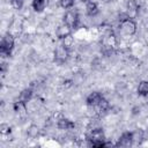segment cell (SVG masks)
<instances>
[{"label":"cell","mask_w":148,"mask_h":148,"mask_svg":"<svg viewBox=\"0 0 148 148\" xmlns=\"http://www.w3.org/2000/svg\"><path fill=\"white\" fill-rule=\"evenodd\" d=\"M102 97H103V96H102L101 92L94 91V92H91V94L88 95L86 102H87V104H88L89 106H96V105L98 104V102L102 99Z\"/></svg>","instance_id":"obj_7"},{"label":"cell","mask_w":148,"mask_h":148,"mask_svg":"<svg viewBox=\"0 0 148 148\" xmlns=\"http://www.w3.org/2000/svg\"><path fill=\"white\" fill-rule=\"evenodd\" d=\"M10 131H12V127H10L8 124L3 123V124H1V125H0V133H1L2 135L9 134V133H10Z\"/></svg>","instance_id":"obj_21"},{"label":"cell","mask_w":148,"mask_h":148,"mask_svg":"<svg viewBox=\"0 0 148 148\" xmlns=\"http://www.w3.org/2000/svg\"><path fill=\"white\" fill-rule=\"evenodd\" d=\"M87 141L90 147H105V134L103 128L96 127L87 134Z\"/></svg>","instance_id":"obj_1"},{"label":"cell","mask_w":148,"mask_h":148,"mask_svg":"<svg viewBox=\"0 0 148 148\" xmlns=\"http://www.w3.org/2000/svg\"><path fill=\"white\" fill-rule=\"evenodd\" d=\"M32 89L31 88H25V89H23L21 92H20V95H18V101H22V102H24V103H28L31 98H32Z\"/></svg>","instance_id":"obj_13"},{"label":"cell","mask_w":148,"mask_h":148,"mask_svg":"<svg viewBox=\"0 0 148 148\" xmlns=\"http://www.w3.org/2000/svg\"><path fill=\"white\" fill-rule=\"evenodd\" d=\"M132 145H133L132 132H125L118 139V142L116 143V147H130Z\"/></svg>","instance_id":"obj_6"},{"label":"cell","mask_w":148,"mask_h":148,"mask_svg":"<svg viewBox=\"0 0 148 148\" xmlns=\"http://www.w3.org/2000/svg\"><path fill=\"white\" fill-rule=\"evenodd\" d=\"M28 136H30V138H36L37 135H38V133H39V128H38V126L37 125H31L29 128H28Z\"/></svg>","instance_id":"obj_19"},{"label":"cell","mask_w":148,"mask_h":148,"mask_svg":"<svg viewBox=\"0 0 148 148\" xmlns=\"http://www.w3.org/2000/svg\"><path fill=\"white\" fill-rule=\"evenodd\" d=\"M23 1L24 0H10V3L15 9H21L23 6Z\"/></svg>","instance_id":"obj_22"},{"label":"cell","mask_w":148,"mask_h":148,"mask_svg":"<svg viewBox=\"0 0 148 148\" xmlns=\"http://www.w3.org/2000/svg\"><path fill=\"white\" fill-rule=\"evenodd\" d=\"M69 57V49L64 46L62 44L60 46H58L54 51V61L58 64H64L67 61Z\"/></svg>","instance_id":"obj_5"},{"label":"cell","mask_w":148,"mask_h":148,"mask_svg":"<svg viewBox=\"0 0 148 148\" xmlns=\"http://www.w3.org/2000/svg\"><path fill=\"white\" fill-rule=\"evenodd\" d=\"M71 34H72V29L65 23L57 28V36H58L59 39H62V38H65L66 36H68Z\"/></svg>","instance_id":"obj_10"},{"label":"cell","mask_w":148,"mask_h":148,"mask_svg":"<svg viewBox=\"0 0 148 148\" xmlns=\"http://www.w3.org/2000/svg\"><path fill=\"white\" fill-rule=\"evenodd\" d=\"M14 45H15L14 37H13L10 34H6V35L2 37L1 43H0V54H1L2 57H8V56H10L12 50L14 49Z\"/></svg>","instance_id":"obj_2"},{"label":"cell","mask_w":148,"mask_h":148,"mask_svg":"<svg viewBox=\"0 0 148 148\" xmlns=\"http://www.w3.org/2000/svg\"><path fill=\"white\" fill-rule=\"evenodd\" d=\"M61 40H62V45L66 46V47H68V49H71V47L73 46V44H74V37L72 36V34L68 35V36H66V37L62 38Z\"/></svg>","instance_id":"obj_18"},{"label":"cell","mask_w":148,"mask_h":148,"mask_svg":"<svg viewBox=\"0 0 148 148\" xmlns=\"http://www.w3.org/2000/svg\"><path fill=\"white\" fill-rule=\"evenodd\" d=\"M64 23L67 24L72 30L75 29L79 24V14L76 10H67L64 15Z\"/></svg>","instance_id":"obj_4"},{"label":"cell","mask_w":148,"mask_h":148,"mask_svg":"<svg viewBox=\"0 0 148 148\" xmlns=\"http://www.w3.org/2000/svg\"><path fill=\"white\" fill-rule=\"evenodd\" d=\"M95 108L98 110V112L105 113V112L110 109V103H109V101H108V99H105L104 97H102V99L98 102V104H97Z\"/></svg>","instance_id":"obj_14"},{"label":"cell","mask_w":148,"mask_h":148,"mask_svg":"<svg viewBox=\"0 0 148 148\" xmlns=\"http://www.w3.org/2000/svg\"><path fill=\"white\" fill-rule=\"evenodd\" d=\"M57 127H58L59 130L67 131V130L74 128V127H75V124H74L72 120L67 119V118H60V119L58 120V123H57Z\"/></svg>","instance_id":"obj_8"},{"label":"cell","mask_w":148,"mask_h":148,"mask_svg":"<svg viewBox=\"0 0 148 148\" xmlns=\"http://www.w3.org/2000/svg\"><path fill=\"white\" fill-rule=\"evenodd\" d=\"M80 1H82V2H88V0H80Z\"/></svg>","instance_id":"obj_24"},{"label":"cell","mask_w":148,"mask_h":148,"mask_svg":"<svg viewBox=\"0 0 148 148\" xmlns=\"http://www.w3.org/2000/svg\"><path fill=\"white\" fill-rule=\"evenodd\" d=\"M13 109H14V111H15L17 114L24 116V114L27 113V103H24V102H22V101H17V102H15V103L13 104Z\"/></svg>","instance_id":"obj_11"},{"label":"cell","mask_w":148,"mask_h":148,"mask_svg":"<svg viewBox=\"0 0 148 148\" xmlns=\"http://www.w3.org/2000/svg\"><path fill=\"white\" fill-rule=\"evenodd\" d=\"M32 8L35 12L40 13L45 9V7L49 5V0H32Z\"/></svg>","instance_id":"obj_12"},{"label":"cell","mask_w":148,"mask_h":148,"mask_svg":"<svg viewBox=\"0 0 148 148\" xmlns=\"http://www.w3.org/2000/svg\"><path fill=\"white\" fill-rule=\"evenodd\" d=\"M119 29L124 35L132 36L136 32V23L132 18H127V20H124L120 22Z\"/></svg>","instance_id":"obj_3"},{"label":"cell","mask_w":148,"mask_h":148,"mask_svg":"<svg viewBox=\"0 0 148 148\" xmlns=\"http://www.w3.org/2000/svg\"><path fill=\"white\" fill-rule=\"evenodd\" d=\"M5 69H6V64H5V62H2V64H1V71H2V72H5Z\"/></svg>","instance_id":"obj_23"},{"label":"cell","mask_w":148,"mask_h":148,"mask_svg":"<svg viewBox=\"0 0 148 148\" xmlns=\"http://www.w3.org/2000/svg\"><path fill=\"white\" fill-rule=\"evenodd\" d=\"M138 94L140 96H148V81H141L138 86Z\"/></svg>","instance_id":"obj_15"},{"label":"cell","mask_w":148,"mask_h":148,"mask_svg":"<svg viewBox=\"0 0 148 148\" xmlns=\"http://www.w3.org/2000/svg\"><path fill=\"white\" fill-rule=\"evenodd\" d=\"M126 9H127V13H136L138 9H139V5L136 3L135 0H128L126 2Z\"/></svg>","instance_id":"obj_16"},{"label":"cell","mask_w":148,"mask_h":148,"mask_svg":"<svg viewBox=\"0 0 148 148\" xmlns=\"http://www.w3.org/2000/svg\"><path fill=\"white\" fill-rule=\"evenodd\" d=\"M104 1H111V0H104Z\"/></svg>","instance_id":"obj_25"},{"label":"cell","mask_w":148,"mask_h":148,"mask_svg":"<svg viewBox=\"0 0 148 148\" xmlns=\"http://www.w3.org/2000/svg\"><path fill=\"white\" fill-rule=\"evenodd\" d=\"M74 2L75 0H59V5L60 7L65 8V9H69L74 6Z\"/></svg>","instance_id":"obj_20"},{"label":"cell","mask_w":148,"mask_h":148,"mask_svg":"<svg viewBox=\"0 0 148 148\" xmlns=\"http://www.w3.org/2000/svg\"><path fill=\"white\" fill-rule=\"evenodd\" d=\"M132 138H133V143H140L143 140V132L142 131L132 132Z\"/></svg>","instance_id":"obj_17"},{"label":"cell","mask_w":148,"mask_h":148,"mask_svg":"<svg viewBox=\"0 0 148 148\" xmlns=\"http://www.w3.org/2000/svg\"><path fill=\"white\" fill-rule=\"evenodd\" d=\"M98 12H99V9H98V6H97V3L95 1H88L87 2V5H86V14L88 16L94 17V16H96L98 14Z\"/></svg>","instance_id":"obj_9"}]
</instances>
